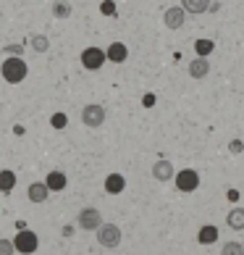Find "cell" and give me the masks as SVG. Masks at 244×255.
Masks as SVG:
<instances>
[{
	"mask_svg": "<svg viewBox=\"0 0 244 255\" xmlns=\"http://www.w3.org/2000/svg\"><path fill=\"white\" fill-rule=\"evenodd\" d=\"M100 11L105 16H116V3H113V0H105V3L100 5Z\"/></svg>",
	"mask_w": 244,
	"mask_h": 255,
	"instance_id": "26",
	"label": "cell"
},
{
	"mask_svg": "<svg viewBox=\"0 0 244 255\" xmlns=\"http://www.w3.org/2000/svg\"><path fill=\"white\" fill-rule=\"evenodd\" d=\"M176 176L173 171V163L171 160H158V163H153V179H158V182H171V179Z\"/></svg>",
	"mask_w": 244,
	"mask_h": 255,
	"instance_id": "9",
	"label": "cell"
},
{
	"mask_svg": "<svg viewBox=\"0 0 244 255\" xmlns=\"http://www.w3.org/2000/svg\"><path fill=\"white\" fill-rule=\"evenodd\" d=\"M121 237H124V234H121V226H116V224H102L97 229V242L102 245V248H108V250L118 248Z\"/></svg>",
	"mask_w": 244,
	"mask_h": 255,
	"instance_id": "4",
	"label": "cell"
},
{
	"mask_svg": "<svg viewBox=\"0 0 244 255\" xmlns=\"http://www.w3.org/2000/svg\"><path fill=\"white\" fill-rule=\"evenodd\" d=\"M163 21H165L168 29H181V26L186 24V11L181 5H171V8H165Z\"/></svg>",
	"mask_w": 244,
	"mask_h": 255,
	"instance_id": "8",
	"label": "cell"
},
{
	"mask_svg": "<svg viewBox=\"0 0 244 255\" xmlns=\"http://www.w3.org/2000/svg\"><path fill=\"white\" fill-rule=\"evenodd\" d=\"M105 53H108V61H110V63H124V61L129 58V48H126L124 42H113Z\"/></svg>",
	"mask_w": 244,
	"mask_h": 255,
	"instance_id": "15",
	"label": "cell"
},
{
	"mask_svg": "<svg viewBox=\"0 0 244 255\" xmlns=\"http://www.w3.org/2000/svg\"><path fill=\"white\" fill-rule=\"evenodd\" d=\"M226 224H229V229H234V232H242L244 229V208H231L229 211V216H226Z\"/></svg>",
	"mask_w": 244,
	"mask_h": 255,
	"instance_id": "17",
	"label": "cell"
},
{
	"mask_svg": "<svg viewBox=\"0 0 244 255\" xmlns=\"http://www.w3.org/2000/svg\"><path fill=\"white\" fill-rule=\"evenodd\" d=\"M210 0H181V8L186 13H192V16H200L205 11H210Z\"/></svg>",
	"mask_w": 244,
	"mask_h": 255,
	"instance_id": "14",
	"label": "cell"
},
{
	"mask_svg": "<svg viewBox=\"0 0 244 255\" xmlns=\"http://www.w3.org/2000/svg\"><path fill=\"white\" fill-rule=\"evenodd\" d=\"M77 224H79V229H84V232H92V229H100L102 226V213L97 211V208H81L79 211V219H77Z\"/></svg>",
	"mask_w": 244,
	"mask_h": 255,
	"instance_id": "6",
	"label": "cell"
},
{
	"mask_svg": "<svg viewBox=\"0 0 244 255\" xmlns=\"http://www.w3.org/2000/svg\"><path fill=\"white\" fill-rule=\"evenodd\" d=\"M197 187H200V174L194 168H181L176 174V190L179 192H194Z\"/></svg>",
	"mask_w": 244,
	"mask_h": 255,
	"instance_id": "7",
	"label": "cell"
},
{
	"mask_svg": "<svg viewBox=\"0 0 244 255\" xmlns=\"http://www.w3.org/2000/svg\"><path fill=\"white\" fill-rule=\"evenodd\" d=\"M229 153H231V155H239V153H244V142H242V139H231Z\"/></svg>",
	"mask_w": 244,
	"mask_h": 255,
	"instance_id": "25",
	"label": "cell"
},
{
	"mask_svg": "<svg viewBox=\"0 0 244 255\" xmlns=\"http://www.w3.org/2000/svg\"><path fill=\"white\" fill-rule=\"evenodd\" d=\"M197 242H200V245H213V242H218V226H213V224L200 226V232H197Z\"/></svg>",
	"mask_w": 244,
	"mask_h": 255,
	"instance_id": "16",
	"label": "cell"
},
{
	"mask_svg": "<svg viewBox=\"0 0 244 255\" xmlns=\"http://www.w3.org/2000/svg\"><path fill=\"white\" fill-rule=\"evenodd\" d=\"M29 45L34 53H48L50 50V37L48 34H32L29 37Z\"/></svg>",
	"mask_w": 244,
	"mask_h": 255,
	"instance_id": "18",
	"label": "cell"
},
{
	"mask_svg": "<svg viewBox=\"0 0 244 255\" xmlns=\"http://www.w3.org/2000/svg\"><path fill=\"white\" fill-rule=\"evenodd\" d=\"M21 45H11V48H8V53H11V55H21Z\"/></svg>",
	"mask_w": 244,
	"mask_h": 255,
	"instance_id": "28",
	"label": "cell"
},
{
	"mask_svg": "<svg viewBox=\"0 0 244 255\" xmlns=\"http://www.w3.org/2000/svg\"><path fill=\"white\" fill-rule=\"evenodd\" d=\"M221 255H244V245L242 242H226L221 248Z\"/></svg>",
	"mask_w": 244,
	"mask_h": 255,
	"instance_id": "22",
	"label": "cell"
},
{
	"mask_svg": "<svg viewBox=\"0 0 244 255\" xmlns=\"http://www.w3.org/2000/svg\"><path fill=\"white\" fill-rule=\"evenodd\" d=\"M45 184L50 187V192H63L66 184H69V179H66L63 171H50L48 176H45Z\"/></svg>",
	"mask_w": 244,
	"mask_h": 255,
	"instance_id": "13",
	"label": "cell"
},
{
	"mask_svg": "<svg viewBox=\"0 0 244 255\" xmlns=\"http://www.w3.org/2000/svg\"><path fill=\"white\" fill-rule=\"evenodd\" d=\"M13 245H16V253L21 255H34L37 248H40V237L29 229H18V234L13 237Z\"/></svg>",
	"mask_w": 244,
	"mask_h": 255,
	"instance_id": "2",
	"label": "cell"
},
{
	"mask_svg": "<svg viewBox=\"0 0 244 255\" xmlns=\"http://www.w3.org/2000/svg\"><path fill=\"white\" fill-rule=\"evenodd\" d=\"M155 100H158V98L153 95V92H147V95L142 98V103H145V108H153V106H155Z\"/></svg>",
	"mask_w": 244,
	"mask_h": 255,
	"instance_id": "27",
	"label": "cell"
},
{
	"mask_svg": "<svg viewBox=\"0 0 244 255\" xmlns=\"http://www.w3.org/2000/svg\"><path fill=\"white\" fill-rule=\"evenodd\" d=\"M126 190V179L121 174H108L105 176V192L108 195H121Z\"/></svg>",
	"mask_w": 244,
	"mask_h": 255,
	"instance_id": "12",
	"label": "cell"
},
{
	"mask_svg": "<svg viewBox=\"0 0 244 255\" xmlns=\"http://www.w3.org/2000/svg\"><path fill=\"white\" fill-rule=\"evenodd\" d=\"M13 187H16V174L3 168V171H0V192L8 195V192H13Z\"/></svg>",
	"mask_w": 244,
	"mask_h": 255,
	"instance_id": "19",
	"label": "cell"
},
{
	"mask_svg": "<svg viewBox=\"0 0 244 255\" xmlns=\"http://www.w3.org/2000/svg\"><path fill=\"white\" fill-rule=\"evenodd\" d=\"M53 16L55 18H69L71 16V3H66V0H55V3H53Z\"/></svg>",
	"mask_w": 244,
	"mask_h": 255,
	"instance_id": "21",
	"label": "cell"
},
{
	"mask_svg": "<svg viewBox=\"0 0 244 255\" xmlns=\"http://www.w3.org/2000/svg\"><path fill=\"white\" fill-rule=\"evenodd\" d=\"M105 61H108V53L105 50H100V48H84L81 50V66L87 71H100L102 66H105Z\"/></svg>",
	"mask_w": 244,
	"mask_h": 255,
	"instance_id": "3",
	"label": "cell"
},
{
	"mask_svg": "<svg viewBox=\"0 0 244 255\" xmlns=\"http://www.w3.org/2000/svg\"><path fill=\"white\" fill-rule=\"evenodd\" d=\"M50 124H53V129H66V124H69V116H66V113H53Z\"/></svg>",
	"mask_w": 244,
	"mask_h": 255,
	"instance_id": "23",
	"label": "cell"
},
{
	"mask_svg": "<svg viewBox=\"0 0 244 255\" xmlns=\"http://www.w3.org/2000/svg\"><path fill=\"white\" fill-rule=\"evenodd\" d=\"M213 50H215V42H213V40H194V53H197V58H208Z\"/></svg>",
	"mask_w": 244,
	"mask_h": 255,
	"instance_id": "20",
	"label": "cell"
},
{
	"mask_svg": "<svg viewBox=\"0 0 244 255\" xmlns=\"http://www.w3.org/2000/svg\"><path fill=\"white\" fill-rule=\"evenodd\" d=\"M26 197H29V203H45L50 197V187L45 184V182H32L29 184V190H26Z\"/></svg>",
	"mask_w": 244,
	"mask_h": 255,
	"instance_id": "10",
	"label": "cell"
},
{
	"mask_svg": "<svg viewBox=\"0 0 244 255\" xmlns=\"http://www.w3.org/2000/svg\"><path fill=\"white\" fill-rule=\"evenodd\" d=\"M210 74V61L208 58H194L189 63V77L192 79H205Z\"/></svg>",
	"mask_w": 244,
	"mask_h": 255,
	"instance_id": "11",
	"label": "cell"
},
{
	"mask_svg": "<svg viewBox=\"0 0 244 255\" xmlns=\"http://www.w3.org/2000/svg\"><path fill=\"white\" fill-rule=\"evenodd\" d=\"M81 124L89 129H97L105 124V108L97 106V103H89V106L81 108Z\"/></svg>",
	"mask_w": 244,
	"mask_h": 255,
	"instance_id": "5",
	"label": "cell"
},
{
	"mask_svg": "<svg viewBox=\"0 0 244 255\" xmlns=\"http://www.w3.org/2000/svg\"><path fill=\"white\" fill-rule=\"evenodd\" d=\"M13 253H16L13 240H0V255H13Z\"/></svg>",
	"mask_w": 244,
	"mask_h": 255,
	"instance_id": "24",
	"label": "cell"
},
{
	"mask_svg": "<svg viewBox=\"0 0 244 255\" xmlns=\"http://www.w3.org/2000/svg\"><path fill=\"white\" fill-rule=\"evenodd\" d=\"M0 74H3V79L8 84H21L26 79V74H29V66H26L21 55H8L3 66H0Z\"/></svg>",
	"mask_w": 244,
	"mask_h": 255,
	"instance_id": "1",
	"label": "cell"
}]
</instances>
